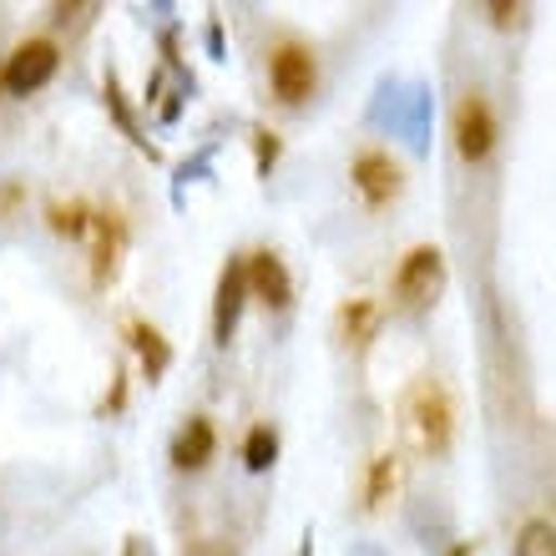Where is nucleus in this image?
I'll return each instance as SVG.
<instances>
[{"label": "nucleus", "mask_w": 556, "mask_h": 556, "mask_svg": "<svg viewBox=\"0 0 556 556\" xmlns=\"http://www.w3.org/2000/svg\"><path fill=\"white\" fill-rule=\"evenodd\" d=\"M400 420H405V435H410V445L420 455H445L455 440V405L451 395H445V384L440 380H415L410 390H405V400H400Z\"/></svg>", "instance_id": "1"}, {"label": "nucleus", "mask_w": 556, "mask_h": 556, "mask_svg": "<svg viewBox=\"0 0 556 556\" xmlns=\"http://www.w3.org/2000/svg\"><path fill=\"white\" fill-rule=\"evenodd\" d=\"M268 91L278 106H304L319 91V56L304 41H278L268 51Z\"/></svg>", "instance_id": "2"}, {"label": "nucleus", "mask_w": 556, "mask_h": 556, "mask_svg": "<svg viewBox=\"0 0 556 556\" xmlns=\"http://www.w3.org/2000/svg\"><path fill=\"white\" fill-rule=\"evenodd\" d=\"M451 137H455V152L460 162L481 167L491 152H496V137H501V122H496V106L485 91H460V102L451 112Z\"/></svg>", "instance_id": "3"}, {"label": "nucleus", "mask_w": 556, "mask_h": 556, "mask_svg": "<svg viewBox=\"0 0 556 556\" xmlns=\"http://www.w3.org/2000/svg\"><path fill=\"white\" fill-rule=\"evenodd\" d=\"M56 72H61V46L51 36H30L0 66V91L5 97H36L41 87L56 81Z\"/></svg>", "instance_id": "4"}, {"label": "nucleus", "mask_w": 556, "mask_h": 556, "mask_svg": "<svg viewBox=\"0 0 556 556\" xmlns=\"http://www.w3.org/2000/svg\"><path fill=\"white\" fill-rule=\"evenodd\" d=\"M440 289H445V253H440L435 243H420V249H410L400 258V268H395V304L400 308L420 314V308H430L440 299Z\"/></svg>", "instance_id": "5"}, {"label": "nucleus", "mask_w": 556, "mask_h": 556, "mask_svg": "<svg viewBox=\"0 0 556 556\" xmlns=\"http://www.w3.org/2000/svg\"><path fill=\"white\" fill-rule=\"evenodd\" d=\"M350 182H354V192H359V203H365L369 213L390 207L400 192H405V173H400V162L390 157V152H380V147H365V152L350 162Z\"/></svg>", "instance_id": "6"}, {"label": "nucleus", "mask_w": 556, "mask_h": 556, "mask_svg": "<svg viewBox=\"0 0 556 556\" xmlns=\"http://www.w3.org/2000/svg\"><path fill=\"white\" fill-rule=\"evenodd\" d=\"M249 293V253H233L218 274V289H213V344H233Z\"/></svg>", "instance_id": "7"}, {"label": "nucleus", "mask_w": 556, "mask_h": 556, "mask_svg": "<svg viewBox=\"0 0 556 556\" xmlns=\"http://www.w3.org/2000/svg\"><path fill=\"white\" fill-rule=\"evenodd\" d=\"M122 249H127V223H122V213H112V207L102 213V207H97V228H91V283H97V289L117 274Z\"/></svg>", "instance_id": "8"}, {"label": "nucleus", "mask_w": 556, "mask_h": 556, "mask_svg": "<svg viewBox=\"0 0 556 556\" xmlns=\"http://www.w3.org/2000/svg\"><path fill=\"white\" fill-rule=\"evenodd\" d=\"M249 289H253V299L268 304V308H289L293 304V278H289V268H283V258H278L274 249L249 253Z\"/></svg>", "instance_id": "9"}, {"label": "nucleus", "mask_w": 556, "mask_h": 556, "mask_svg": "<svg viewBox=\"0 0 556 556\" xmlns=\"http://www.w3.org/2000/svg\"><path fill=\"white\" fill-rule=\"evenodd\" d=\"M213 451H218V430H213L207 415H192V420L173 435V466L177 470H203L207 460H213Z\"/></svg>", "instance_id": "10"}, {"label": "nucleus", "mask_w": 556, "mask_h": 556, "mask_svg": "<svg viewBox=\"0 0 556 556\" xmlns=\"http://www.w3.org/2000/svg\"><path fill=\"white\" fill-rule=\"evenodd\" d=\"M46 223H51V233L66 238V243H81V238H91V228H97V207L81 203V198H66V203H51L46 207Z\"/></svg>", "instance_id": "11"}, {"label": "nucleus", "mask_w": 556, "mask_h": 556, "mask_svg": "<svg viewBox=\"0 0 556 556\" xmlns=\"http://www.w3.org/2000/svg\"><path fill=\"white\" fill-rule=\"evenodd\" d=\"M375 329H380V304L375 299H350V304L339 308V339L344 344H354V350H365L369 339H375Z\"/></svg>", "instance_id": "12"}, {"label": "nucleus", "mask_w": 556, "mask_h": 556, "mask_svg": "<svg viewBox=\"0 0 556 556\" xmlns=\"http://www.w3.org/2000/svg\"><path fill=\"white\" fill-rule=\"evenodd\" d=\"M127 339H132V350H137V359H142L147 380H157L162 369H167V359H173V350H167V339H162L147 319H132V324H127Z\"/></svg>", "instance_id": "13"}, {"label": "nucleus", "mask_w": 556, "mask_h": 556, "mask_svg": "<svg viewBox=\"0 0 556 556\" xmlns=\"http://www.w3.org/2000/svg\"><path fill=\"white\" fill-rule=\"evenodd\" d=\"M395 481H400V460L395 455H375L365 476V511H380L390 501V491H395Z\"/></svg>", "instance_id": "14"}, {"label": "nucleus", "mask_w": 556, "mask_h": 556, "mask_svg": "<svg viewBox=\"0 0 556 556\" xmlns=\"http://www.w3.org/2000/svg\"><path fill=\"white\" fill-rule=\"evenodd\" d=\"M511 556H556V521H546V516H531L527 527L516 531Z\"/></svg>", "instance_id": "15"}, {"label": "nucleus", "mask_w": 556, "mask_h": 556, "mask_svg": "<svg viewBox=\"0 0 556 556\" xmlns=\"http://www.w3.org/2000/svg\"><path fill=\"white\" fill-rule=\"evenodd\" d=\"M274 460H278V430L274 425H253L249 440H243V466H249L253 476H264Z\"/></svg>", "instance_id": "16"}, {"label": "nucleus", "mask_w": 556, "mask_h": 556, "mask_svg": "<svg viewBox=\"0 0 556 556\" xmlns=\"http://www.w3.org/2000/svg\"><path fill=\"white\" fill-rule=\"evenodd\" d=\"M253 157H258V173H274V162H278V132H268V127H258L253 132Z\"/></svg>", "instance_id": "17"}, {"label": "nucleus", "mask_w": 556, "mask_h": 556, "mask_svg": "<svg viewBox=\"0 0 556 556\" xmlns=\"http://www.w3.org/2000/svg\"><path fill=\"white\" fill-rule=\"evenodd\" d=\"M485 15H491V26H521V15H527V5H521V0H511V5H506V0H491V5H481Z\"/></svg>", "instance_id": "18"}, {"label": "nucleus", "mask_w": 556, "mask_h": 556, "mask_svg": "<svg viewBox=\"0 0 556 556\" xmlns=\"http://www.w3.org/2000/svg\"><path fill=\"white\" fill-rule=\"evenodd\" d=\"M21 203H26V188L5 177V182H0V218H11V213H15V207H21Z\"/></svg>", "instance_id": "19"}, {"label": "nucleus", "mask_w": 556, "mask_h": 556, "mask_svg": "<svg viewBox=\"0 0 556 556\" xmlns=\"http://www.w3.org/2000/svg\"><path fill=\"white\" fill-rule=\"evenodd\" d=\"M470 552H476V542H466V546H455V552H451V556H470Z\"/></svg>", "instance_id": "20"}, {"label": "nucleus", "mask_w": 556, "mask_h": 556, "mask_svg": "<svg viewBox=\"0 0 556 556\" xmlns=\"http://www.w3.org/2000/svg\"><path fill=\"white\" fill-rule=\"evenodd\" d=\"M299 556H314V546H308V536H304V552H299Z\"/></svg>", "instance_id": "21"}]
</instances>
